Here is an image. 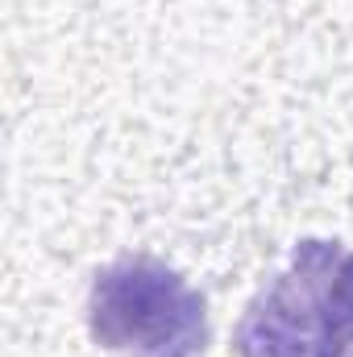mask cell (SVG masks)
<instances>
[{
    "label": "cell",
    "instance_id": "7a4b0ae2",
    "mask_svg": "<svg viewBox=\"0 0 353 357\" xmlns=\"http://www.w3.org/2000/svg\"><path fill=\"white\" fill-rule=\"evenodd\" d=\"M88 333L100 349L121 357H200L212 337L204 295L146 254H125L96 270Z\"/></svg>",
    "mask_w": 353,
    "mask_h": 357
},
{
    "label": "cell",
    "instance_id": "6da1fadb",
    "mask_svg": "<svg viewBox=\"0 0 353 357\" xmlns=\"http://www.w3.org/2000/svg\"><path fill=\"white\" fill-rule=\"evenodd\" d=\"M237 357H353V250L303 237L291 262L250 299Z\"/></svg>",
    "mask_w": 353,
    "mask_h": 357
}]
</instances>
